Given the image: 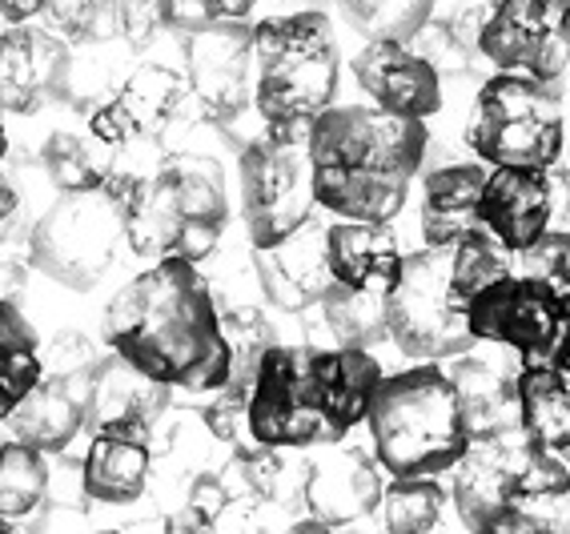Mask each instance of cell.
<instances>
[{
  "label": "cell",
  "instance_id": "8992f818",
  "mask_svg": "<svg viewBox=\"0 0 570 534\" xmlns=\"http://www.w3.org/2000/svg\"><path fill=\"white\" fill-rule=\"evenodd\" d=\"M337 69V32L326 12H282L254 24V109L262 125L309 129L334 105Z\"/></svg>",
  "mask_w": 570,
  "mask_h": 534
},
{
  "label": "cell",
  "instance_id": "4fadbf2b",
  "mask_svg": "<svg viewBox=\"0 0 570 534\" xmlns=\"http://www.w3.org/2000/svg\"><path fill=\"white\" fill-rule=\"evenodd\" d=\"M185 81L205 117L222 129L254 105V29L242 21H209L181 41Z\"/></svg>",
  "mask_w": 570,
  "mask_h": 534
},
{
  "label": "cell",
  "instance_id": "7dc6e473",
  "mask_svg": "<svg viewBox=\"0 0 570 534\" xmlns=\"http://www.w3.org/2000/svg\"><path fill=\"white\" fill-rule=\"evenodd\" d=\"M559 161H562V177L570 181V141L562 145V157H559Z\"/></svg>",
  "mask_w": 570,
  "mask_h": 534
},
{
  "label": "cell",
  "instance_id": "f546056e",
  "mask_svg": "<svg viewBox=\"0 0 570 534\" xmlns=\"http://www.w3.org/2000/svg\"><path fill=\"white\" fill-rule=\"evenodd\" d=\"M112 161H117V149L92 137L89 129L77 134V129H57V134L45 141L41 149V165L49 181L61 194H81V189H97L105 186Z\"/></svg>",
  "mask_w": 570,
  "mask_h": 534
},
{
  "label": "cell",
  "instance_id": "d6986e66",
  "mask_svg": "<svg viewBox=\"0 0 570 534\" xmlns=\"http://www.w3.org/2000/svg\"><path fill=\"white\" fill-rule=\"evenodd\" d=\"M174 402V386L149 378L137 370L117 349L92 362V402L89 426L92 431H121L137 438H154L157 422Z\"/></svg>",
  "mask_w": 570,
  "mask_h": 534
},
{
  "label": "cell",
  "instance_id": "1f68e13d",
  "mask_svg": "<svg viewBox=\"0 0 570 534\" xmlns=\"http://www.w3.org/2000/svg\"><path fill=\"white\" fill-rule=\"evenodd\" d=\"M49 498V458L29 442L0 446V518L9 526L29 523V514L45 511Z\"/></svg>",
  "mask_w": 570,
  "mask_h": 534
},
{
  "label": "cell",
  "instance_id": "5bb4252c",
  "mask_svg": "<svg viewBox=\"0 0 570 534\" xmlns=\"http://www.w3.org/2000/svg\"><path fill=\"white\" fill-rule=\"evenodd\" d=\"M539 451L542 446L530 442L522 422L470 438L466 454L454 463V486H450L454 511L466 531H499L510 491Z\"/></svg>",
  "mask_w": 570,
  "mask_h": 534
},
{
  "label": "cell",
  "instance_id": "2e32d148",
  "mask_svg": "<svg viewBox=\"0 0 570 534\" xmlns=\"http://www.w3.org/2000/svg\"><path fill=\"white\" fill-rule=\"evenodd\" d=\"M382 491H386L382 463L366 446L326 442V451L306 458V511L322 518L330 531L377 514Z\"/></svg>",
  "mask_w": 570,
  "mask_h": 534
},
{
  "label": "cell",
  "instance_id": "d4e9b609",
  "mask_svg": "<svg viewBox=\"0 0 570 534\" xmlns=\"http://www.w3.org/2000/svg\"><path fill=\"white\" fill-rule=\"evenodd\" d=\"M499 531L570 534V471L554 458V451H539L519 474Z\"/></svg>",
  "mask_w": 570,
  "mask_h": 534
},
{
  "label": "cell",
  "instance_id": "44dd1931",
  "mask_svg": "<svg viewBox=\"0 0 570 534\" xmlns=\"http://www.w3.org/2000/svg\"><path fill=\"white\" fill-rule=\"evenodd\" d=\"M89 402H92V366L49 374L9 414V431L17 442H29V446H37L45 454H61L69 451V442L89 422Z\"/></svg>",
  "mask_w": 570,
  "mask_h": 534
},
{
  "label": "cell",
  "instance_id": "3957f363",
  "mask_svg": "<svg viewBox=\"0 0 570 534\" xmlns=\"http://www.w3.org/2000/svg\"><path fill=\"white\" fill-rule=\"evenodd\" d=\"M317 206L334 217L394 221L426 161L430 129L377 105H330L309 125Z\"/></svg>",
  "mask_w": 570,
  "mask_h": 534
},
{
  "label": "cell",
  "instance_id": "9c48e42d",
  "mask_svg": "<svg viewBox=\"0 0 570 534\" xmlns=\"http://www.w3.org/2000/svg\"><path fill=\"white\" fill-rule=\"evenodd\" d=\"M309 129H277L265 125V134L242 145V221L249 246H277L297 226H306L317 209L314 165H309Z\"/></svg>",
  "mask_w": 570,
  "mask_h": 534
},
{
  "label": "cell",
  "instance_id": "ab89813d",
  "mask_svg": "<svg viewBox=\"0 0 570 534\" xmlns=\"http://www.w3.org/2000/svg\"><path fill=\"white\" fill-rule=\"evenodd\" d=\"M112 4H117L121 41L132 52H145L165 29H174V0H112Z\"/></svg>",
  "mask_w": 570,
  "mask_h": 534
},
{
  "label": "cell",
  "instance_id": "30bf717a",
  "mask_svg": "<svg viewBox=\"0 0 570 534\" xmlns=\"http://www.w3.org/2000/svg\"><path fill=\"white\" fill-rule=\"evenodd\" d=\"M125 206L105 186L65 194L29 234V266L65 289H92L117 261Z\"/></svg>",
  "mask_w": 570,
  "mask_h": 534
},
{
  "label": "cell",
  "instance_id": "bcb514c9",
  "mask_svg": "<svg viewBox=\"0 0 570 534\" xmlns=\"http://www.w3.org/2000/svg\"><path fill=\"white\" fill-rule=\"evenodd\" d=\"M9 154V134H4V105H0V161Z\"/></svg>",
  "mask_w": 570,
  "mask_h": 534
},
{
  "label": "cell",
  "instance_id": "52a82bcc",
  "mask_svg": "<svg viewBox=\"0 0 570 534\" xmlns=\"http://www.w3.org/2000/svg\"><path fill=\"white\" fill-rule=\"evenodd\" d=\"M470 154L487 165H542L554 169L567 145L562 101L550 81L499 69L482 81L466 117Z\"/></svg>",
  "mask_w": 570,
  "mask_h": 534
},
{
  "label": "cell",
  "instance_id": "c3c4849f",
  "mask_svg": "<svg viewBox=\"0 0 570 534\" xmlns=\"http://www.w3.org/2000/svg\"><path fill=\"white\" fill-rule=\"evenodd\" d=\"M342 4H346V0H342Z\"/></svg>",
  "mask_w": 570,
  "mask_h": 534
},
{
  "label": "cell",
  "instance_id": "5b68a950",
  "mask_svg": "<svg viewBox=\"0 0 570 534\" xmlns=\"http://www.w3.org/2000/svg\"><path fill=\"white\" fill-rule=\"evenodd\" d=\"M370 442L382 471L397 474H446L470 446V426L450 370L439 362L382 374L366 411Z\"/></svg>",
  "mask_w": 570,
  "mask_h": 534
},
{
  "label": "cell",
  "instance_id": "484cf974",
  "mask_svg": "<svg viewBox=\"0 0 570 534\" xmlns=\"http://www.w3.org/2000/svg\"><path fill=\"white\" fill-rule=\"evenodd\" d=\"M519 422L542 451H570V358L550 366H519L514 378Z\"/></svg>",
  "mask_w": 570,
  "mask_h": 534
},
{
  "label": "cell",
  "instance_id": "b9f144b4",
  "mask_svg": "<svg viewBox=\"0 0 570 534\" xmlns=\"http://www.w3.org/2000/svg\"><path fill=\"white\" fill-rule=\"evenodd\" d=\"M41 362L49 366L52 374L61 370H77V366H92L97 362V349H92V342L85 338V334H57V338L49 342V349L41 354Z\"/></svg>",
  "mask_w": 570,
  "mask_h": 534
},
{
  "label": "cell",
  "instance_id": "ac0fdd59",
  "mask_svg": "<svg viewBox=\"0 0 570 534\" xmlns=\"http://www.w3.org/2000/svg\"><path fill=\"white\" fill-rule=\"evenodd\" d=\"M354 77L377 109L426 121L442 109V72L410 41H370L354 57Z\"/></svg>",
  "mask_w": 570,
  "mask_h": 534
},
{
  "label": "cell",
  "instance_id": "d590c367",
  "mask_svg": "<svg viewBox=\"0 0 570 534\" xmlns=\"http://www.w3.org/2000/svg\"><path fill=\"white\" fill-rule=\"evenodd\" d=\"M514 274V249H507L499 237L490 229H479V234L462 237L454 246V266H450V278H454V289L462 294V301L474 298L482 286L490 281L507 278Z\"/></svg>",
  "mask_w": 570,
  "mask_h": 534
},
{
  "label": "cell",
  "instance_id": "d6a6232c",
  "mask_svg": "<svg viewBox=\"0 0 570 534\" xmlns=\"http://www.w3.org/2000/svg\"><path fill=\"white\" fill-rule=\"evenodd\" d=\"M446 486L439 474H397L390 478L377 503V518L390 534H426L442 523Z\"/></svg>",
  "mask_w": 570,
  "mask_h": 534
},
{
  "label": "cell",
  "instance_id": "f35d334b",
  "mask_svg": "<svg viewBox=\"0 0 570 534\" xmlns=\"http://www.w3.org/2000/svg\"><path fill=\"white\" fill-rule=\"evenodd\" d=\"M205 434L217 442V446H249V390H237V386H222L217 398L202 411Z\"/></svg>",
  "mask_w": 570,
  "mask_h": 534
},
{
  "label": "cell",
  "instance_id": "7c38bea8",
  "mask_svg": "<svg viewBox=\"0 0 570 534\" xmlns=\"http://www.w3.org/2000/svg\"><path fill=\"white\" fill-rule=\"evenodd\" d=\"M479 52L494 69L554 85L570 65V0H487Z\"/></svg>",
  "mask_w": 570,
  "mask_h": 534
},
{
  "label": "cell",
  "instance_id": "9a60e30c",
  "mask_svg": "<svg viewBox=\"0 0 570 534\" xmlns=\"http://www.w3.org/2000/svg\"><path fill=\"white\" fill-rule=\"evenodd\" d=\"M72 44L52 29L9 24L0 32V105L4 113L32 117L65 93Z\"/></svg>",
  "mask_w": 570,
  "mask_h": 534
},
{
  "label": "cell",
  "instance_id": "f1b7e54d",
  "mask_svg": "<svg viewBox=\"0 0 570 534\" xmlns=\"http://www.w3.org/2000/svg\"><path fill=\"white\" fill-rule=\"evenodd\" d=\"M45 378L41 342L37 329L12 298H0V422L29 398V390Z\"/></svg>",
  "mask_w": 570,
  "mask_h": 534
},
{
  "label": "cell",
  "instance_id": "277c9868",
  "mask_svg": "<svg viewBox=\"0 0 570 534\" xmlns=\"http://www.w3.org/2000/svg\"><path fill=\"white\" fill-rule=\"evenodd\" d=\"M229 226L225 174L214 157L169 154L137 177L125 201V246L145 261L177 254L202 266Z\"/></svg>",
  "mask_w": 570,
  "mask_h": 534
},
{
  "label": "cell",
  "instance_id": "7a4b0ae2",
  "mask_svg": "<svg viewBox=\"0 0 570 534\" xmlns=\"http://www.w3.org/2000/svg\"><path fill=\"white\" fill-rule=\"evenodd\" d=\"M382 362L362 346H274L249 390V438L282 451L342 442L366 422Z\"/></svg>",
  "mask_w": 570,
  "mask_h": 534
},
{
  "label": "cell",
  "instance_id": "ee69618b",
  "mask_svg": "<svg viewBox=\"0 0 570 534\" xmlns=\"http://www.w3.org/2000/svg\"><path fill=\"white\" fill-rule=\"evenodd\" d=\"M49 0H0V17L9 24H24L32 17H41Z\"/></svg>",
  "mask_w": 570,
  "mask_h": 534
},
{
  "label": "cell",
  "instance_id": "836d02e7",
  "mask_svg": "<svg viewBox=\"0 0 570 534\" xmlns=\"http://www.w3.org/2000/svg\"><path fill=\"white\" fill-rule=\"evenodd\" d=\"M222 334H225V346H229V382L225 386L254 390L262 354L277 342L274 322L265 318L257 306H229L222 309Z\"/></svg>",
  "mask_w": 570,
  "mask_h": 534
},
{
  "label": "cell",
  "instance_id": "f6af8a7d",
  "mask_svg": "<svg viewBox=\"0 0 570 534\" xmlns=\"http://www.w3.org/2000/svg\"><path fill=\"white\" fill-rule=\"evenodd\" d=\"M24 281H29V269H24L21 261H0V298L21 294Z\"/></svg>",
  "mask_w": 570,
  "mask_h": 534
},
{
  "label": "cell",
  "instance_id": "7402d4cb",
  "mask_svg": "<svg viewBox=\"0 0 570 534\" xmlns=\"http://www.w3.org/2000/svg\"><path fill=\"white\" fill-rule=\"evenodd\" d=\"M330 281L357 289H390L402 266V249L390 221H357L337 217L326 226Z\"/></svg>",
  "mask_w": 570,
  "mask_h": 534
},
{
  "label": "cell",
  "instance_id": "cb8c5ba5",
  "mask_svg": "<svg viewBox=\"0 0 570 534\" xmlns=\"http://www.w3.org/2000/svg\"><path fill=\"white\" fill-rule=\"evenodd\" d=\"M149 471H154V454H149V438L121 431H92L89 454L81 458V478L85 494L92 503L105 506H129L137 503L149 486Z\"/></svg>",
  "mask_w": 570,
  "mask_h": 534
},
{
  "label": "cell",
  "instance_id": "83f0119b",
  "mask_svg": "<svg viewBox=\"0 0 570 534\" xmlns=\"http://www.w3.org/2000/svg\"><path fill=\"white\" fill-rule=\"evenodd\" d=\"M112 101L129 113L137 137L157 141L169 125L181 121V113L189 109V101H194V89L185 81V72L165 69V65H141V69H132L129 77L117 85Z\"/></svg>",
  "mask_w": 570,
  "mask_h": 534
},
{
  "label": "cell",
  "instance_id": "8d00e7d4",
  "mask_svg": "<svg viewBox=\"0 0 570 534\" xmlns=\"http://www.w3.org/2000/svg\"><path fill=\"white\" fill-rule=\"evenodd\" d=\"M49 29L65 37L69 44L85 49V44H105L117 41V4L112 0H49L45 4Z\"/></svg>",
  "mask_w": 570,
  "mask_h": 534
},
{
  "label": "cell",
  "instance_id": "4316f807",
  "mask_svg": "<svg viewBox=\"0 0 570 534\" xmlns=\"http://www.w3.org/2000/svg\"><path fill=\"white\" fill-rule=\"evenodd\" d=\"M450 378H454V390H459L470 438H479V434H490V431H499V426L519 422V394H514V378H519V370L510 374L499 358L474 354V358L454 362V366H450Z\"/></svg>",
  "mask_w": 570,
  "mask_h": 534
},
{
  "label": "cell",
  "instance_id": "ffe728a7",
  "mask_svg": "<svg viewBox=\"0 0 570 534\" xmlns=\"http://www.w3.org/2000/svg\"><path fill=\"white\" fill-rule=\"evenodd\" d=\"M254 274L265 301L285 314H306L322 301V289L330 286L326 261V226L309 217L277 246L254 249Z\"/></svg>",
  "mask_w": 570,
  "mask_h": 534
},
{
  "label": "cell",
  "instance_id": "6da1fadb",
  "mask_svg": "<svg viewBox=\"0 0 570 534\" xmlns=\"http://www.w3.org/2000/svg\"><path fill=\"white\" fill-rule=\"evenodd\" d=\"M105 342L149 378L189 394L229 382V346L209 281L189 257H161L105 309Z\"/></svg>",
  "mask_w": 570,
  "mask_h": 534
},
{
  "label": "cell",
  "instance_id": "4dcf8cb0",
  "mask_svg": "<svg viewBox=\"0 0 570 534\" xmlns=\"http://www.w3.org/2000/svg\"><path fill=\"white\" fill-rule=\"evenodd\" d=\"M386 294L390 289H357L330 281L322 289V322L337 346H377L386 338Z\"/></svg>",
  "mask_w": 570,
  "mask_h": 534
},
{
  "label": "cell",
  "instance_id": "60d3db41",
  "mask_svg": "<svg viewBox=\"0 0 570 534\" xmlns=\"http://www.w3.org/2000/svg\"><path fill=\"white\" fill-rule=\"evenodd\" d=\"M257 0H174V29L189 32L209 21H245Z\"/></svg>",
  "mask_w": 570,
  "mask_h": 534
},
{
  "label": "cell",
  "instance_id": "74e56055",
  "mask_svg": "<svg viewBox=\"0 0 570 534\" xmlns=\"http://www.w3.org/2000/svg\"><path fill=\"white\" fill-rule=\"evenodd\" d=\"M514 274L539 278L570 298V229H547L534 246L514 254Z\"/></svg>",
  "mask_w": 570,
  "mask_h": 534
},
{
  "label": "cell",
  "instance_id": "8fae6325",
  "mask_svg": "<svg viewBox=\"0 0 570 534\" xmlns=\"http://www.w3.org/2000/svg\"><path fill=\"white\" fill-rule=\"evenodd\" d=\"M466 326L474 342L507 346L519 366H550L570 358V298L539 278H507L466 298Z\"/></svg>",
  "mask_w": 570,
  "mask_h": 534
},
{
  "label": "cell",
  "instance_id": "603a6c76",
  "mask_svg": "<svg viewBox=\"0 0 570 534\" xmlns=\"http://www.w3.org/2000/svg\"><path fill=\"white\" fill-rule=\"evenodd\" d=\"M487 161L442 165L422 181V241L426 246H459L462 237L479 234V194L487 181Z\"/></svg>",
  "mask_w": 570,
  "mask_h": 534
},
{
  "label": "cell",
  "instance_id": "ba28073f",
  "mask_svg": "<svg viewBox=\"0 0 570 534\" xmlns=\"http://www.w3.org/2000/svg\"><path fill=\"white\" fill-rule=\"evenodd\" d=\"M454 246H422L402 254L397 278L386 294V338L410 358H459L474 346L466 301L450 278Z\"/></svg>",
  "mask_w": 570,
  "mask_h": 534
},
{
  "label": "cell",
  "instance_id": "7bdbcfd3",
  "mask_svg": "<svg viewBox=\"0 0 570 534\" xmlns=\"http://www.w3.org/2000/svg\"><path fill=\"white\" fill-rule=\"evenodd\" d=\"M17 214H21V194H17V186H12V177L0 169V241L12 234Z\"/></svg>",
  "mask_w": 570,
  "mask_h": 534
},
{
  "label": "cell",
  "instance_id": "e0dca14e",
  "mask_svg": "<svg viewBox=\"0 0 570 534\" xmlns=\"http://www.w3.org/2000/svg\"><path fill=\"white\" fill-rule=\"evenodd\" d=\"M479 221L514 254L534 246L554 226V174L542 165H490Z\"/></svg>",
  "mask_w": 570,
  "mask_h": 534
},
{
  "label": "cell",
  "instance_id": "e575fe53",
  "mask_svg": "<svg viewBox=\"0 0 570 534\" xmlns=\"http://www.w3.org/2000/svg\"><path fill=\"white\" fill-rule=\"evenodd\" d=\"M346 17L366 41H414L434 17V0H346Z\"/></svg>",
  "mask_w": 570,
  "mask_h": 534
}]
</instances>
